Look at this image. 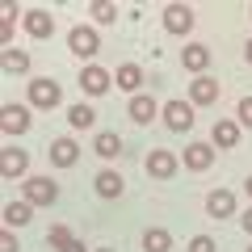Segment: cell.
Here are the masks:
<instances>
[{"label": "cell", "mask_w": 252, "mask_h": 252, "mask_svg": "<svg viewBox=\"0 0 252 252\" xmlns=\"http://www.w3.org/2000/svg\"><path fill=\"white\" fill-rule=\"evenodd\" d=\"M143 168H147V177H156V181H172L181 172V156L168 152V147H152L147 160H143Z\"/></svg>", "instance_id": "6da1fadb"}, {"label": "cell", "mask_w": 252, "mask_h": 252, "mask_svg": "<svg viewBox=\"0 0 252 252\" xmlns=\"http://www.w3.org/2000/svg\"><path fill=\"white\" fill-rule=\"evenodd\" d=\"M59 101H63V89L51 76H34V80H30V105L34 109H55Z\"/></svg>", "instance_id": "7a4b0ae2"}, {"label": "cell", "mask_w": 252, "mask_h": 252, "mask_svg": "<svg viewBox=\"0 0 252 252\" xmlns=\"http://www.w3.org/2000/svg\"><path fill=\"white\" fill-rule=\"evenodd\" d=\"M67 51L80 55V59H93V55L101 51V34H97L93 26H76V30H67Z\"/></svg>", "instance_id": "3957f363"}, {"label": "cell", "mask_w": 252, "mask_h": 252, "mask_svg": "<svg viewBox=\"0 0 252 252\" xmlns=\"http://www.w3.org/2000/svg\"><path fill=\"white\" fill-rule=\"evenodd\" d=\"M160 21H164V30L168 34H177V38H185L189 30H193V9L189 4H164V13H160Z\"/></svg>", "instance_id": "277c9868"}, {"label": "cell", "mask_w": 252, "mask_h": 252, "mask_svg": "<svg viewBox=\"0 0 252 252\" xmlns=\"http://www.w3.org/2000/svg\"><path fill=\"white\" fill-rule=\"evenodd\" d=\"M26 202H34V206H55L59 202V185H55L51 177H26Z\"/></svg>", "instance_id": "5b68a950"}, {"label": "cell", "mask_w": 252, "mask_h": 252, "mask_svg": "<svg viewBox=\"0 0 252 252\" xmlns=\"http://www.w3.org/2000/svg\"><path fill=\"white\" fill-rule=\"evenodd\" d=\"M160 118H164V126H168V130H189V126H193V105H189V101H164V109H160Z\"/></svg>", "instance_id": "8992f818"}, {"label": "cell", "mask_w": 252, "mask_h": 252, "mask_svg": "<svg viewBox=\"0 0 252 252\" xmlns=\"http://www.w3.org/2000/svg\"><path fill=\"white\" fill-rule=\"evenodd\" d=\"M30 126H34V118H30V109L26 105H4L0 109V130H4V135H26Z\"/></svg>", "instance_id": "52a82bcc"}, {"label": "cell", "mask_w": 252, "mask_h": 252, "mask_svg": "<svg viewBox=\"0 0 252 252\" xmlns=\"http://www.w3.org/2000/svg\"><path fill=\"white\" fill-rule=\"evenodd\" d=\"M46 160L55 164V168H72L76 160H80V143L76 139H51V147H46Z\"/></svg>", "instance_id": "ba28073f"}, {"label": "cell", "mask_w": 252, "mask_h": 252, "mask_svg": "<svg viewBox=\"0 0 252 252\" xmlns=\"http://www.w3.org/2000/svg\"><path fill=\"white\" fill-rule=\"evenodd\" d=\"M109 84H114V76H109L105 67H97V63H89V67L80 72V89L89 93V97H105Z\"/></svg>", "instance_id": "9c48e42d"}, {"label": "cell", "mask_w": 252, "mask_h": 252, "mask_svg": "<svg viewBox=\"0 0 252 252\" xmlns=\"http://www.w3.org/2000/svg\"><path fill=\"white\" fill-rule=\"evenodd\" d=\"M219 80L215 76H193V84H189V105H215L219 101Z\"/></svg>", "instance_id": "30bf717a"}, {"label": "cell", "mask_w": 252, "mask_h": 252, "mask_svg": "<svg viewBox=\"0 0 252 252\" xmlns=\"http://www.w3.org/2000/svg\"><path fill=\"white\" fill-rule=\"evenodd\" d=\"M93 189H97V198L114 202V198H122V189H126V181H122V172H114V168H101L97 177H93Z\"/></svg>", "instance_id": "8fae6325"}, {"label": "cell", "mask_w": 252, "mask_h": 252, "mask_svg": "<svg viewBox=\"0 0 252 252\" xmlns=\"http://www.w3.org/2000/svg\"><path fill=\"white\" fill-rule=\"evenodd\" d=\"M160 109H164V105H160L156 97H147V93H135V97H130V105H126V114L135 118L139 126H147L152 118H160Z\"/></svg>", "instance_id": "7c38bea8"}, {"label": "cell", "mask_w": 252, "mask_h": 252, "mask_svg": "<svg viewBox=\"0 0 252 252\" xmlns=\"http://www.w3.org/2000/svg\"><path fill=\"white\" fill-rule=\"evenodd\" d=\"M21 26H26L30 38H51V34H55V17H51L46 9H30V13H21Z\"/></svg>", "instance_id": "4fadbf2b"}, {"label": "cell", "mask_w": 252, "mask_h": 252, "mask_svg": "<svg viewBox=\"0 0 252 252\" xmlns=\"http://www.w3.org/2000/svg\"><path fill=\"white\" fill-rule=\"evenodd\" d=\"M235 143H240V122H231V118H219L215 130H210V147H219V152H231Z\"/></svg>", "instance_id": "5bb4252c"}, {"label": "cell", "mask_w": 252, "mask_h": 252, "mask_svg": "<svg viewBox=\"0 0 252 252\" xmlns=\"http://www.w3.org/2000/svg\"><path fill=\"white\" fill-rule=\"evenodd\" d=\"M30 172V156L21 152V147H4V152H0V177H26Z\"/></svg>", "instance_id": "9a60e30c"}, {"label": "cell", "mask_w": 252, "mask_h": 252, "mask_svg": "<svg viewBox=\"0 0 252 252\" xmlns=\"http://www.w3.org/2000/svg\"><path fill=\"white\" fill-rule=\"evenodd\" d=\"M206 215L210 219H231L235 215V193L231 189H210L206 193Z\"/></svg>", "instance_id": "2e32d148"}, {"label": "cell", "mask_w": 252, "mask_h": 252, "mask_svg": "<svg viewBox=\"0 0 252 252\" xmlns=\"http://www.w3.org/2000/svg\"><path fill=\"white\" fill-rule=\"evenodd\" d=\"M181 63H185V72H193V76H206V67H210V46H202V42H189L185 51H181Z\"/></svg>", "instance_id": "e0dca14e"}, {"label": "cell", "mask_w": 252, "mask_h": 252, "mask_svg": "<svg viewBox=\"0 0 252 252\" xmlns=\"http://www.w3.org/2000/svg\"><path fill=\"white\" fill-rule=\"evenodd\" d=\"M181 160H185L189 172H206L210 164H215V147H210V143H189Z\"/></svg>", "instance_id": "ac0fdd59"}, {"label": "cell", "mask_w": 252, "mask_h": 252, "mask_svg": "<svg viewBox=\"0 0 252 252\" xmlns=\"http://www.w3.org/2000/svg\"><path fill=\"white\" fill-rule=\"evenodd\" d=\"M93 152H97L101 160H118V156H122V139H118V130H97Z\"/></svg>", "instance_id": "d6986e66"}, {"label": "cell", "mask_w": 252, "mask_h": 252, "mask_svg": "<svg viewBox=\"0 0 252 252\" xmlns=\"http://www.w3.org/2000/svg\"><path fill=\"white\" fill-rule=\"evenodd\" d=\"M118 89L122 93H130V97H135L139 93V84H143V67H139V63H118Z\"/></svg>", "instance_id": "ffe728a7"}, {"label": "cell", "mask_w": 252, "mask_h": 252, "mask_svg": "<svg viewBox=\"0 0 252 252\" xmlns=\"http://www.w3.org/2000/svg\"><path fill=\"white\" fill-rule=\"evenodd\" d=\"M0 67H4L9 76H26L30 72V55L17 51V46H4V51H0Z\"/></svg>", "instance_id": "44dd1931"}, {"label": "cell", "mask_w": 252, "mask_h": 252, "mask_svg": "<svg viewBox=\"0 0 252 252\" xmlns=\"http://www.w3.org/2000/svg\"><path fill=\"white\" fill-rule=\"evenodd\" d=\"M30 219H34V202L21 198V202H9V206H4V227H9V231L13 227H26Z\"/></svg>", "instance_id": "7402d4cb"}, {"label": "cell", "mask_w": 252, "mask_h": 252, "mask_svg": "<svg viewBox=\"0 0 252 252\" xmlns=\"http://www.w3.org/2000/svg\"><path fill=\"white\" fill-rule=\"evenodd\" d=\"M172 248V235L164 227H147L143 231V252H168Z\"/></svg>", "instance_id": "603a6c76"}, {"label": "cell", "mask_w": 252, "mask_h": 252, "mask_svg": "<svg viewBox=\"0 0 252 252\" xmlns=\"http://www.w3.org/2000/svg\"><path fill=\"white\" fill-rule=\"evenodd\" d=\"M93 122H97V114H93L89 105H72L67 109V126H72V130H93Z\"/></svg>", "instance_id": "cb8c5ba5"}, {"label": "cell", "mask_w": 252, "mask_h": 252, "mask_svg": "<svg viewBox=\"0 0 252 252\" xmlns=\"http://www.w3.org/2000/svg\"><path fill=\"white\" fill-rule=\"evenodd\" d=\"M89 13L101 21V26H114V21H118V4H109V0H97V4H93Z\"/></svg>", "instance_id": "d4e9b609"}, {"label": "cell", "mask_w": 252, "mask_h": 252, "mask_svg": "<svg viewBox=\"0 0 252 252\" xmlns=\"http://www.w3.org/2000/svg\"><path fill=\"white\" fill-rule=\"evenodd\" d=\"M67 240H76V235H72V227H63V223H55L51 231H46V244H51L55 252H59V248H63Z\"/></svg>", "instance_id": "484cf974"}, {"label": "cell", "mask_w": 252, "mask_h": 252, "mask_svg": "<svg viewBox=\"0 0 252 252\" xmlns=\"http://www.w3.org/2000/svg\"><path fill=\"white\" fill-rule=\"evenodd\" d=\"M235 118H240V126H248V130H252V97H244V101H240Z\"/></svg>", "instance_id": "4316f807"}, {"label": "cell", "mask_w": 252, "mask_h": 252, "mask_svg": "<svg viewBox=\"0 0 252 252\" xmlns=\"http://www.w3.org/2000/svg\"><path fill=\"white\" fill-rule=\"evenodd\" d=\"M0 252H21V244H17V235H13L9 227H4V231H0Z\"/></svg>", "instance_id": "83f0119b"}, {"label": "cell", "mask_w": 252, "mask_h": 252, "mask_svg": "<svg viewBox=\"0 0 252 252\" xmlns=\"http://www.w3.org/2000/svg\"><path fill=\"white\" fill-rule=\"evenodd\" d=\"M189 252H215V240L210 235H193L189 240Z\"/></svg>", "instance_id": "f1b7e54d"}, {"label": "cell", "mask_w": 252, "mask_h": 252, "mask_svg": "<svg viewBox=\"0 0 252 252\" xmlns=\"http://www.w3.org/2000/svg\"><path fill=\"white\" fill-rule=\"evenodd\" d=\"M0 46H13V21H0Z\"/></svg>", "instance_id": "f546056e"}, {"label": "cell", "mask_w": 252, "mask_h": 252, "mask_svg": "<svg viewBox=\"0 0 252 252\" xmlns=\"http://www.w3.org/2000/svg\"><path fill=\"white\" fill-rule=\"evenodd\" d=\"M59 252H89V248H84V240H67Z\"/></svg>", "instance_id": "4dcf8cb0"}, {"label": "cell", "mask_w": 252, "mask_h": 252, "mask_svg": "<svg viewBox=\"0 0 252 252\" xmlns=\"http://www.w3.org/2000/svg\"><path fill=\"white\" fill-rule=\"evenodd\" d=\"M240 223H244V231L252 235V206H248V210H244V215H240Z\"/></svg>", "instance_id": "1f68e13d"}, {"label": "cell", "mask_w": 252, "mask_h": 252, "mask_svg": "<svg viewBox=\"0 0 252 252\" xmlns=\"http://www.w3.org/2000/svg\"><path fill=\"white\" fill-rule=\"evenodd\" d=\"M244 59L252 63V38H248V42H244Z\"/></svg>", "instance_id": "d6a6232c"}, {"label": "cell", "mask_w": 252, "mask_h": 252, "mask_svg": "<svg viewBox=\"0 0 252 252\" xmlns=\"http://www.w3.org/2000/svg\"><path fill=\"white\" fill-rule=\"evenodd\" d=\"M244 193H248V198H252V172H248V181H244Z\"/></svg>", "instance_id": "836d02e7"}, {"label": "cell", "mask_w": 252, "mask_h": 252, "mask_svg": "<svg viewBox=\"0 0 252 252\" xmlns=\"http://www.w3.org/2000/svg\"><path fill=\"white\" fill-rule=\"evenodd\" d=\"M97 252H114V248H97Z\"/></svg>", "instance_id": "e575fe53"}, {"label": "cell", "mask_w": 252, "mask_h": 252, "mask_svg": "<svg viewBox=\"0 0 252 252\" xmlns=\"http://www.w3.org/2000/svg\"><path fill=\"white\" fill-rule=\"evenodd\" d=\"M248 252H252V244H248Z\"/></svg>", "instance_id": "d590c367"}, {"label": "cell", "mask_w": 252, "mask_h": 252, "mask_svg": "<svg viewBox=\"0 0 252 252\" xmlns=\"http://www.w3.org/2000/svg\"><path fill=\"white\" fill-rule=\"evenodd\" d=\"M248 17H252V9H248Z\"/></svg>", "instance_id": "8d00e7d4"}]
</instances>
